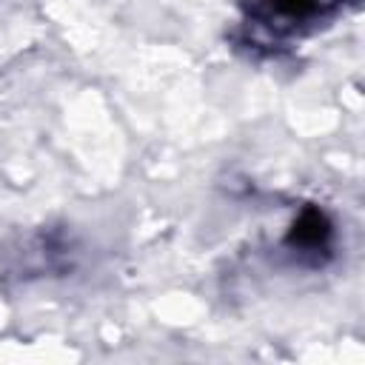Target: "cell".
<instances>
[{
  "instance_id": "7a4b0ae2",
  "label": "cell",
  "mask_w": 365,
  "mask_h": 365,
  "mask_svg": "<svg viewBox=\"0 0 365 365\" xmlns=\"http://www.w3.org/2000/svg\"><path fill=\"white\" fill-rule=\"evenodd\" d=\"M265 20H305L317 11L319 0H265Z\"/></svg>"
},
{
  "instance_id": "6da1fadb",
  "label": "cell",
  "mask_w": 365,
  "mask_h": 365,
  "mask_svg": "<svg viewBox=\"0 0 365 365\" xmlns=\"http://www.w3.org/2000/svg\"><path fill=\"white\" fill-rule=\"evenodd\" d=\"M328 237H331V220L319 208H305L288 231V242L299 248H319L328 242Z\"/></svg>"
}]
</instances>
